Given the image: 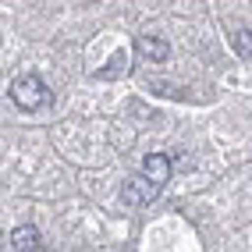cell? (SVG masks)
Segmentation results:
<instances>
[{
  "instance_id": "obj_1",
  "label": "cell",
  "mask_w": 252,
  "mask_h": 252,
  "mask_svg": "<svg viewBox=\"0 0 252 252\" xmlns=\"http://www.w3.org/2000/svg\"><path fill=\"white\" fill-rule=\"evenodd\" d=\"M11 99H14V107H22V110H43L50 99H54V93H50V86L39 75H22V78H14V86H11Z\"/></svg>"
},
{
  "instance_id": "obj_6",
  "label": "cell",
  "mask_w": 252,
  "mask_h": 252,
  "mask_svg": "<svg viewBox=\"0 0 252 252\" xmlns=\"http://www.w3.org/2000/svg\"><path fill=\"white\" fill-rule=\"evenodd\" d=\"M125 71H128V54H125V50H117V54L107 61V68H99V71H96V78L110 82V78H121Z\"/></svg>"
},
{
  "instance_id": "obj_2",
  "label": "cell",
  "mask_w": 252,
  "mask_h": 252,
  "mask_svg": "<svg viewBox=\"0 0 252 252\" xmlns=\"http://www.w3.org/2000/svg\"><path fill=\"white\" fill-rule=\"evenodd\" d=\"M160 192H163V189H160V185H153L142 171H139V174H131V178L121 185V199H125L128 206H149Z\"/></svg>"
},
{
  "instance_id": "obj_5",
  "label": "cell",
  "mask_w": 252,
  "mask_h": 252,
  "mask_svg": "<svg viewBox=\"0 0 252 252\" xmlns=\"http://www.w3.org/2000/svg\"><path fill=\"white\" fill-rule=\"evenodd\" d=\"M135 50L142 57H149V61H167L171 57V46H167L160 36H139L135 39Z\"/></svg>"
},
{
  "instance_id": "obj_7",
  "label": "cell",
  "mask_w": 252,
  "mask_h": 252,
  "mask_svg": "<svg viewBox=\"0 0 252 252\" xmlns=\"http://www.w3.org/2000/svg\"><path fill=\"white\" fill-rule=\"evenodd\" d=\"M234 54L238 57H252V29H242V32H234Z\"/></svg>"
},
{
  "instance_id": "obj_3",
  "label": "cell",
  "mask_w": 252,
  "mask_h": 252,
  "mask_svg": "<svg viewBox=\"0 0 252 252\" xmlns=\"http://www.w3.org/2000/svg\"><path fill=\"white\" fill-rule=\"evenodd\" d=\"M142 174L153 181V185H160V189H163V185L171 181V160H167L163 153H149V157L142 160Z\"/></svg>"
},
{
  "instance_id": "obj_4",
  "label": "cell",
  "mask_w": 252,
  "mask_h": 252,
  "mask_svg": "<svg viewBox=\"0 0 252 252\" xmlns=\"http://www.w3.org/2000/svg\"><path fill=\"white\" fill-rule=\"evenodd\" d=\"M11 245H14V249H22V252L43 249V234H39V227L22 224V227H14V231H11Z\"/></svg>"
}]
</instances>
